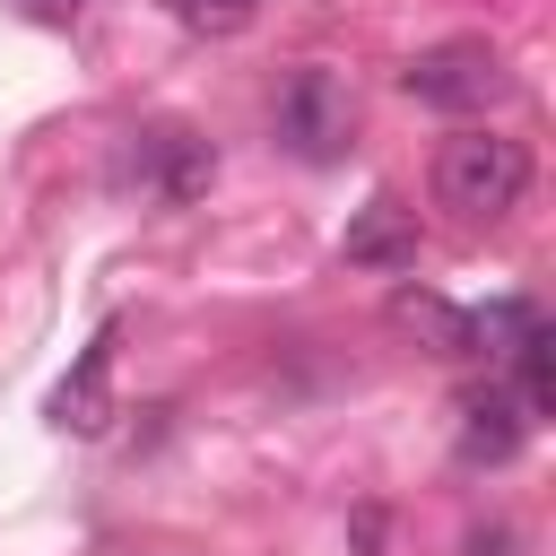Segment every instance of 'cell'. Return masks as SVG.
<instances>
[{
    "instance_id": "obj_1",
    "label": "cell",
    "mask_w": 556,
    "mask_h": 556,
    "mask_svg": "<svg viewBox=\"0 0 556 556\" xmlns=\"http://www.w3.org/2000/svg\"><path fill=\"white\" fill-rule=\"evenodd\" d=\"M530 200V148L504 130H460L434 148V208H452L460 226H495Z\"/></svg>"
},
{
    "instance_id": "obj_2",
    "label": "cell",
    "mask_w": 556,
    "mask_h": 556,
    "mask_svg": "<svg viewBox=\"0 0 556 556\" xmlns=\"http://www.w3.org/2000/svg\"><path fill=\"white\" fill-rule=\"evenodd\" d=\"M278 139H287L304 165H339L348 139H356L348 78H339V70H295V78L278 87Z\"/></svg>"
},
{
    "instance_id": "obj_3",
    "label": "cell",
    "mask_w": 556,
    "mask_h": 556,
    "mask_svg": "<svg viewBox=\"0 0 556 556\" xmlns=\"http://www.w3.org/2000/svg\"><path fill=\"white\" fill-rule=\"evenodd\" d=\"M400 87H408L426 113H486L513 78H504V61H495L486 43H434V52H417V61L400 70Z\"/></svg>"
},
{
    "instance_id": "obj_4",
    "label": "cell",
    "mask_w": 556,
    "mask_h": 556,
    "mask_svg": "<svg viewBox=\"0 0 556 556\" xmlns=\"http://www.w3.org/2000/svg\"><path fill=\"white\" fill-rule=\"evenodd\" d=\"M460 460L469 469H504L521 443H530V408L504 391V382H486V391H460Z\"/></svg>"
},
{
    "instance_id": "obj_5",
    "label": "cell",
    "mask_w": 556,
    "mask_h": 556,
    "mask_svg": "<svg viewBox=\"0 0 556 556\" xmlns=\"http://www.w3.org/2000/svg\"><path fill=\"white\" fill-rule=\"evenodd\" d=\"M104 374H113V330H96V348L78 356V374H70L61 400H52V417H61L70 434H96V426H104Z\"/></svg>"
},
{
    "instance_id": "obj_6",
    "label": "cell",
    "mask_w": 556,
    "mask_h": 556,
    "mask_svg": "<svg viewBox=\"0 0 556 556\" xmlns=\"http://www.w3.org/2000/svg\"><path fill=\"white\" fill-rule=\"evenodd\" d=\"M348 261H365V269H408L417 261V226L400 217V200H374L365 208V226L348 235Z\"/></svg>"
},
{
    "instance_id": "obj_7",
    "label": "cell",
    "mask_w": 556,
    "mask_h": 556,
    "mask_svg": "<svg viewBox=\"0 0 556 556\" xmlns=\"http://www.w3.org/2000/svg\"><path fill=\"white\" fill-rule=\"evenodd\" d=\"M400 321H417L434 339V356H478V313H460V304H443L426 287H400Z\"/></svg>"
},
{
    "instance_id": "obj_8",
    "label": "cell",
    "mask_w": 556,
    "mask_h": 556,
    "mask_svg": "<svg viewBox=\"0 0 556 556\" xmlns=\"http://www.w3.org/2000/svg\"><path fill=\"white\" fill-rule=\"evenodd\" d=\"M148 165H156L148 182H156L165 200H191V191L208 182V148H200L191 130H148Z\"/></svg>"
},
{
    "instance_id": "obj_9",
    "label": "cell",
    "mask_w": 556,
    "mask_h": 556,
    "mask_svg": "<svg viewBox=\"0 0 556 556\" xmlns=\"http://www.w3.org/2000/svg\"><path fill=\"white\" fill-rule=\"evenodd\" d=\"M547 348H556V339H547V321L530 313V321L513 330V365H521V391H513V400H521L530 417H547V400H556V365H547Z\"/></svg>"
},
{
    "instance_id": "obj_10",
    "label": "cell",
    "mask_w": 556,
    "mask_h": 556,
    "mask_svg": "<svg viewBox=\"0 0 556 556\" xmlns=\"http://www.w3.org/2000/svg\"><path fill=\"white\" fill-rule=\"evenodd\" d=\"M243 9H252V0H174V17H191V26H200V17L226 26V17H243Z\"/></svg>"
},
{
    "instance_id": "obj_11",
    "label": "cell",
    "mask_w": 556,
    "mask_h": 556,
    "mask_svg": "<svg viewBox=\"0 0 556 556\" xmlns=\"http://www.w3.org/2000/svg\"><path fill=\"white\" fill-rule=\"evenodd\" d=\"M26 17H43V26H61V17H78V0H35Z\"/></svg>"
}]
</instances>
